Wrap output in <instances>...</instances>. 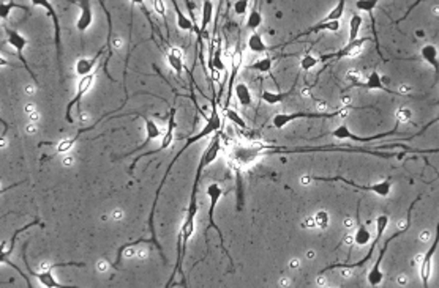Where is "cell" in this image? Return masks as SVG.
Instances as JSON below:
<instances>
[{"mask_svg": "<svg viewBox=\"0 0 439 288\" xmlns=\"http://www.w3.org/2000/svg\"><path fill=\"white\" fill-rule=\"evenodd\" d=\"M210 104H212V112H210L209 117H206V125L203 126V129H201L199 133H196V134L192 136V137H188L186 142L183 143V147H182L179 151H177V154L172 158V161L169 162L168 169H166V172H164V175H163V178H161V183H160V186H158V189H157V192H155V199H153V203H152V211H150V214H149V230H150V239H152V244L160 250V254H161V257H163L164 261H166V257L163 255V247H161V244L158 243V239H157L155 224H153V219H155V211H157L158 197H160V192H161V189H163V186H164V183H166V179H168V176H169V173H171V170H172L174 164L177 162V159H179L180 156H182V154H183L190 147L193 145V143L199 142L201 139H204V137L213 136L215 133H218V131H221V128H223V122H221V117H220V112H218V101H217L215 96H212Z\"/></svg>", "mask_w": 439, "mask_h": 288, "instance_id": "1", "label": "cell"}, {"mask_svg": "<svg viewBox=\"0 0 439 288\" xmlns=\"http://www.w3.org/2000/svg\"><path fill=\"white\" fill-rule=\"evenodd\" d=\"M417 200H420V196H419L416 200H414V202L411 203L409 211H408V218H406V224H405V227H403V229H401L400 232L394 233L392 236H389V238L386 239V241H384V246L381 247V250H379L378 260L374 261V265H373V266H371V269L368 271V283H370L371 286H378V285H381V283H383V280H384V272L381 271V265H383L384 255H386V252H387V249H389L390 243H392L394 239L400 238L403 233H406V232L409 230V227H411V218H412V208H414V203H416Z\"/></svg>", "mask_w": 439, "mask_h": 288, "instance_id": "2", "label": "cell"}, {"mask_svg": "<svg viewBox=\"0 0 439 288\" xmlns=\"http://www.w3.org/2000/svg\"><path fill=\"white\" fill-rule=\"evenodd\" d=\"M387 227H389V216H387V214H379L378 218H376V236H374V239L371 241V246H370L368 254H366L363 258H360L359 261L351 263V265H345V263H337V265H330V266L324 268V269L321 271V274H324L326 271H330V269H337V268H346V269L360 268V266L365 265V263H368L370 258H371L373 254H374V249H376V246H378V243H379V239L383 238V235H384V232H386Z\"/></svg>", "mask_w": 439, "mask_h": 288, "instance_id": "3", "label": "cell"}, {"mask_svg": "<svg viewBox=\"0 0 439 288\" xmlns=\"http://www.w3.org/2000/svg\"><path fill=\"white\" fill-rule=\"evenodd\" d=\"M311 178L316 179V181H341V183L349 184L355 189L373 192V194H376L379 197H390V192H392V179L390 178H386L376 184H359L355 181H351V179H348L345 176H311Z\"/></svg>", "mask_w": 439, "mask_h": 288, "instance_id": "4", "label": "cell"}, {"mask_svg": "<svg viewBox=\"0 0 439 288\" xmlns=\"http://www.w3.org/2000/svg\"><path fill=\"white\" fill-rule=\"evenodd\" d=\"M206 194H207V197H209V200H210V207H209V227H207V230H210V229H215V230H217V233H218V236H220L221 250L229 257V254L226 252V247H224V236H223V232L220 230V227H217L215 221H213V218H215V208H217V205H218V200H220L221 196H223V189H221V186H220L218 183H212V184L207 186ZM229 261H231V265H232V258H231V257H229Z\"/></svg>", "mask_w": 439, "mask_h": 288, "instance_id": "5", "label": "cell"}, {"mask_svg": "<svg viewBox=\"0 0 439 288\" xmlns=\"http://www.w3.org/2000/svg\"><path fill=\"white\" fill-rule=\"evenodd\" d=\"M22 255H24V263H26V268H27L29 274L32 275V277L38 279V280L41 282V285H43V286H47V288L62 286V283H60V282H57V280H55V277L52 275V269H55V268H62V266H78V268H84V266H86L84 263H75V261H68V263H55V265L47 266V268H46L44 271H41V272H35V271H32L30 265L27 263L26 252H24Z\"/></svg>", "mask_w": 439, "mask_h": 288, "instance_id": "6", "label": "cell"}, {"mask_svg": "<svg viewBox=\"0 0 439 288\" xmlns=\"http://www.w3.org/2000/svg\"><path fill=\"white\" fill-rule=\"evenodd\" d=\"M343 111H335V112H292V114H277L272 118V125L277 129H283L289 123L295 122V120H310V118H332L340 115Z\"/></svg>", "mask_w": 439, "mask_h": 288, "instance_id": "7", "label": "cell"}, {"mask_svg": "<svg viewBox=\"0 0 439 288\" xmlns=\"http://www.w3.org/2000/svg\"><path fill=\"white\" fill-rule=\"evenodd\" d=\"M175 114H177V109H175V106H172L171 109H169V120H168V126H166V131H164L163 139H161V145L158 148H155V150L149 151V153H142V154L136 156V158L133 159V162H132V165H130V173H133L136 164L142 158H146V156H149V154H157V153L164 151L166 148L171 147V143L174 142V131H175V126H177V123H175Z\"/></svg>", "mask_w": 439, "mask_h": 288, "instance_id": "8", "label": "cell"}, {"mask_svg": "<svg viewBox=\"0 0 439 288\" xmlns=\"http://www.w3.org/2000/svg\"><path fill=\"white\" fill-rule=\"evenodd\" d=\"M374 38H370V37H363V38H357L354 41H349L345 47H341L340 51L337 52H329V54H324L319 57V63H329V62H334V60H340V58H346V57H355L360 54V49L362 47L371 41Z\"/></svg>", "mask_w": 439, "mask_h": 288, "instance_id": "9", "label": "cell"}, {"mask_svg": "<svg viewBox=\"0 0 439 288\" xmlns=\"http://www.w3.org/2000/svg\"><path fill=\"white\" fill-rule=\"evenodd\" d=\"M4 29H5V33H7V43L13 47V49L16 51V54H18V57H19V60L22 62V65H24V68L27 69V73L30 74V77L35 80V83H38V79H37V76H35V73L33 71L30 69V66L27 65V62H26V58H24V55H22V51L26 49V46H27V38L24 37L22 33H19L18 30H15V29H10L8 26H4Z\"/></svg>", "mask_w": 439, "mask_h": 288, "instance_id": "10", "label": "cell"}, {"mask_svg": "<svg viewBox=\"0 0 439 288\" xmlns=\"http://www.w3.org/2000/svg\"><path fill=\"white\" fill-rule=\"evenodd\" d=\"M242 63H243V51H242V43H240V38L237 37V43H235V47H234V52H232V57H231V74L228 77V93H226V101H224V107H229V103H231V96H232V91H234V85H235V77L237 74H239V71L242 68Z\"/></svg>", "mask_w": 439, "mask_h": 288, "instance_id": "11", "label": "cell"}, {"mask_svg": "<svg viewBox=\"0 0 439 288\" xmlns=\"http://www.w3.org/2000/svg\"><path fill=\"white\" fill-rule=\"evenodd\" d=\"M33 7L43 8L46 11V16H49L54 26V41H55V49H57V60L60 62V54H62V44H60V21H58V15L54 8V5L49 0H30Z\"/></svg>", "mask_w": 439, "mask_h": 288, "instance_id": "12", "label": "cell"}, {"mask_svg": "<svg viewBox=\"0 0 439 288\" xmlns=\"http://www.w3.org/2000/svg\"><path fill=\"white\" fill-rule=\"evenodd\" d=\"M398 133V123H397V126L392 129V131H387V133H381V134H376V136H366V137H362V136H357V134H354L352 131L346 126V125H340L337 129H334L332 131V136H334L335 139H341V140H354V142H362V143H365V142H371V140H378V139H384V137H390V136H394V134H397Z\"/></svg>", "mask_w": 439, "mask_h": 288, "instance_id": "13", "label": "cell"}, {"mask_svg": "<svg viewBox=\"0 0 439 288\" xmlns=\"http://www.w3.org/2000/svg\"><path fill=\"white\" fill-rule=\"evenodd\" d=\"M93 80H95V74H93V73H92V74H89V76H84V77H81V79H79V82H78V87H76V93H75V96H73V100H71V101L67 104V114H65V120H67V122H68L70 125H73V123H75L73 115H71V111H73V107H75V106H79L81 100L84 98V94H86V93L90 90V87H92Z\"/></svg>", "mask_w": 439, "mask_h": 288, "instance_id": "14", "label": "cell"}, {"mask_svg": "<svg viewBox=\"0 0 439 288\" xmlns=\"http://www.w3.org/2000/svg\"><path fill=\"white\" fill-rule=\"evenodd\" d=\"M352 87H362V88H366V90H381V91L389 93V94H395V96H408V98H411V96H412V94H408V93L401 91V90H392V88H387V87L384 85L381 74H379L378 71H371L370 76L366 77L365 82H363V80L354 82V83H352Z\"/></svg>", "mask_w": 439, "mask_h": 288, "instance_id": "15", "label": "cell"}, {"mask_svg": "<svg viewBox=\"0 0 439 288\" xmlns=\"http://www.w3.org/2000/svg\"><path fill=\"white\" fill-rule=\"evenodd\" d=\"M437 246H439V221H437V225H436V235H434L433 243H431L430 249L426 250V254L422 257V261H420V265H419L420 279H422V285L423 286H428V283H430V277H431V260H433V255H434Z\"/></svg>", "mask_w": 439, "mask_h": 288, "instance_id": "16", "label": "cell"}, {"mask_svg": "<svg viewBox=\"0 0 439 288\" xmlns=\"http://www.w3.org/2000/svg\"><path fill=\"white\" fill-rule=\"evenodd\" d=\"M340 27H341L340 21H321V22L315 24L313 27H310V29H306V30L300 32L299 35H295V37H294L291 41L283 43V44H280V46H275V47H274V51H275V49H283V47H286L288 44H292V43H295V41H299L300 38L308 37V35H313V33H318V32H324V30H327V32H338Z\"/></svg>", "mask_w": 439, "mask_h": 288, "instance_id": "17", "label": "cell"}, {"mask_svg": "<svg viewBox=\"0 0 439 288\" xmlns=\"http://www.w3.org/2000/svg\"><path fill=\"white\" fill-rule=\"evenodd\" d=\"M138 117H141L142 120H144V123H146V139H144V142L141 143V145H138V147H136V148H133L132 151H128L127 154H123V158H127V156L133 154V153H138V151H141L142 148H146V145H147L149 142L155 140V139L161 137V134H164L163 131H161V128H160V125L155 122V120L149 118V117H147V115H144V114H138Z\"/></svg>", "mask_w": 439, "mask_h": 288, "instance_id": "18", "label": "cell"}, {"mask_svg": "<svg viewBox=\"0 0 439 288\" xmlns=\"http://www.w3.org/2000/svg\"><path fill=\"white\" fill-rule=\"evenodd\" d=\"M81 8L79 11V18L76 21V29L81 32V33H86L92 22H93V13H92V5H90V0H79V2H76Z\"/></svg>", "mask_w": 439, "mask_h": 288, "instance_id": "19", "label": "cell"}, {"mask_svg": "<svg viewBox=\"0 0 439 288\" xmlns=\"http://www.w3.org/2000/svg\"><path fill=\"white\" fill-rule=\"evenodd\" d=\"M103 52H104V49H101V51H98V54L97 55H93V57H81L78 62H76V66H75V71H76V76H79V77H84V76H89V74H92V71H93V68L97 66V62L100 60V57L103 55Z\"/></svg>", "mask_w": 439, "mask_h": 288, "instance_id": "20", "label": "cell"}, {"mask_svg": "<svg viewBox=\"0 0 439 288\" xmlns=\"http://www.w3.org/2000/svg\"><path fill=\"white\" fill-rule=\"evenodd\" d=\"M166 58H168V63H169V68L174 71V73L177 76L182 74V71L185 69V65H183V54H182V49L180 47H169L168 49V54H166Z\"/></svg>", "mask_w": 439, "mask_h": 288, "instance_id": "21", "label": "cell"}, {"mask_svg": "<svg viewBox=\"0 0 439 288\" xmlns=\"http://www.w3.org/2000/svg\"><path fill=\"white\" fill-rule=\"evenodd\" d=\"M420 55L426 63L433 66L436 79H437L439 77V51H437V47L434 44H430V43L425 44L420 49Z\"/></svg>", "mask_w": 439, "mask_h": 288, "instance_id": "22", "label": "cell"}, {"mask_svg": "<svg viewBox=\"0 0 439 288\" xmlns=\"http://www.w3.org/2000/svg\"><path fill=\"white\" fill-rule=\"evenodd\" d=\"M295 90V82L294 85L288 90V91H270V90H263V93H261V100H263L266 104L269 106H275V104H280L283 103L284 100H288L289 96L294 93Z\"/></svg>", "mask_w": 439, "mask_h": 288, "instance_id": "23", "label": "cell"}, {"mask_svg": "<svg viewBox=\"0 0 439 288\" xmlns=\"http://www.w3.org/2000/svg\"><path fill=\"white\" fill-rule=\"evenodd\" d=\"M234 93L237 96V101L242 107H252L253 106V94L250 91V87L245 82H237L234 85Z\"/></svg>", "mask_w": 439, "mask_h": 288, "instance_id": "24", "label": "cell"}, {"mask_svg": "<svg viewBox=\"0 0 439 288\" xmlns=\"http://www.w3.org/2000/svg\"><path fill=\"white\" fill-rule=\"evenodd\" d=\"M248 49L255 54H266V52L274 51V47L266 44L263 35H259L258 32H253L250 37H248Z\"/></svg>", "mask_w": 439, "mask_h": 288, "instance_id": "25", "label": "cell"}, {"mask_svg": "<svg viewBox=\"0 0 439 288\" xmlns=\"http://www.w3.org/2000/svg\"><path fill=\"white\" fill-rule=\"evenodd\" d=\"M172 8L175 11V19H177V27L183 32H195V24L192 21V18H188L183 11L180 10V7L177 5V0H171Z\"/></svg>", "mask_w": 439, "mask_h": 288, "instance_id": "26", "label": "cell"}, {"mask_svg": "<svg viewBox=\"0 0 439 288\" xmlns=\"http://www.w3.org/2000/svg\"><path fill=\"white\" fill-rule=\"evenodd\" d=\"M207 68L212 71V73H223V71H226V65H224L223 62V57H221V41L217 40V44H215V51H213V55H212V60H209L207 62Z\"/></svg>", "mask_w": 439, "mask_h": 288, "instance_id": "27", "label": "cell"}, {"mask_svg": "<svg viewBox=\"0 0 439 288\" xmlns=\"http://www.w3.org/2000/svg\"><path fill=\"white\" fill-rule=\"evenodd\" d=\"M261 26H263V15H261V11H259V2L256 0L253 10L250 11V15H248V18H246V27L252 32H256Z\"/></svg>", "mask_w": 439, "mask_h": 288, "instance_id": "28", "label": "cell"}, {"mask_svg": "<svg viewBox=\"0 0 439 288\" xmlns=\"http://www.w3.org/2000/svg\"><path fill=\"white\" fill-rule=\"evenodd\" d=\"M401 148L403 151H408V153H419V154H433V153H439V147L437 148H412L408 147L405 143H384V145L379 147V150H384V148Z\"/></svg>", "mask_w": 439, "mask_h": 288, "instance_id": "29", "label": "cell"}, {"mask_svg": "<svg viewBox=\"0 0 439 288\" xmlns=\"http://www.w3.org/2000/svg\"><path fill=\"white\" fill-rule=\"evenodd\" d=\"M275 58L274 57H264V58H259L256 60L255 63L248 65L246 69H252V71H258V73H272V66H274Z\"/></svg>", "mask_w": 439, "mask_h": 288, "instance_id": "30", "label": "cell"}, {"mask_svg": "<svg viewBox=\"0 0 439 288\" xmlns=\"http://www.w3.org/2000/svg\"><path fill=\"white\" fill-rule=\"evenodd\" d=\"M352 239H354L355 244L362 246V247L368 244L371 241V233L368 230V227H366L365 224H359V227H357V230H355Z\"/></svg>", "mask_w": 439, "mask_h": 288, "instance_id": "31", "label": "cell"}, {"mask_svg": "<svg viewBox=\"0 0 439 288\" xmlns=\"http://www.w3.org/2000/svg\"><path fill=\"white\" fill-rule=\"evenodd\" d=\"M212 18H213V2H212V0H204V2H203V16H201L199 30H207L209 24L212 22Z\"/></svg>", "mask_w": 439, "mask_h": 288, "instance_id": "32", "label": "cell"}, {"mask_svg": "<svg viewBox=\"0 0 439 288\" xmlns=\"http://www.w3.org/2000/svg\"><path fill=\"white\" fill-rule=\"evenodd\" d=\"M363 26V19L360 15H352L349 21V41H354L359 38L360 29Z\"/></svg>", "mask_w": 439, "mask_h": 288, "instance_id": "33", "label": "cell"}, {"mask_svg": "<svg viewBox=\"0 0 439 288\" xmlns=\"http://www.w3.org/2000/svg\"><path fill=\"white\" fill-rule=\"evenodd\" d=\"M38 224V221L35 219V221H32L30 224H27L26 227H22V229H19V230H16L15 233H13V236H11V239H10V247L8 249H2V254H0V260L2 258H7V255L8 254H11V252H13V247H15V243H16V239H18V236L22 233V232H26L27 229H30V227H33V225H37Z\"/></svg>", "mask_w": 439, "mask_h": 288, "instance_id": "34", "label": "cell"}, {"mask_svg": "<svg viewBox=\"0 0 439 288\" xmlns=\"http://www.w3.org/2000/svg\"><path fill=\"white\" fill-rule=\"evenodd\" d=\"M142 243H152V239H144V238H141V239H136V241H133V243H125L123 246H120V247H118V250H117V258H115V261H114L112 268H114V269H118V265H120V263H122L123 250H127L128 247H132V246L142 244Z\"/></svg>", "mask_w": 439, "mask_h": 288, "instance_id": "35", "label": "cell"}, {"mask_svg": "<svg viewBox=\"0 0 439 288\" xmlns=\"http://www.w3.org/2000/svg\"><path fill=\"white\" fill-rule=\"evenodd\" d=\"M224 115H226V118L229 120L231 123H234L235 126H239V128H242V129H246L248 126H246V122L245 120L239 115V112H235V111H232V109H229V107H224Z\"/></svg>", "mask_w": 439, "mask_h": 288, "instance_id": "36", "label": "cell"}, {"mask_svg": "<svg viewBox=\"0 0 439 288\" xmlns=\"http://www.w3.org/2000/svg\"><path fill=\"white\" fill-rule=\"evenodd\" d=\"M13 8H19V10H24V11H29L24 5H18V4L13 2V0H10V2H4L2 5H0V16H2V19H7Z\"/></svg>", "mask_w": 439, "mask_h": 288, "instance_id": "37", "label": "cell"}, {"mask_svg": "<svg viewBox=\"0 0 439 288\" xmlns=\"http://www.w3.org/2000/svg\"><path fill=\"white\" fill-rule=\"evenodd\" d=\"M378 2L379 0H357V2H355V8H357L359 11H365V13L371 15L378 5Z\"/></svg>", "mask_w": 439, "mask_h": 288, "instance_id": "38", "label": "cell"}, {"mask_svg": "<svg viewBox=\"0 0 439 288\" xmlns=\"http://www.w3.org/2000/svg\"><path fill=\"white\" fill-rule=\"evenodd\" d=\"M318 63H319V58L313 57L311 54H306V55H303L302 60H300V68H302L303 71H310V69H313Z\"/></svg>", "mask_w": 439, "mask_h": 288, "instance_id": "39", "label": "cell"}, {"mask_svg": "<svg viewBox=\"0 0 439 288\" xmlns=\"http://www.w3.org/2000/svg\"><path fill=\"white\" fill-rule=\"evenodd\" d=\"M153 8H155L157 13L163 18L164 29H166V32H168V21H166V7H164V2H163V0H153ZM168 35H169V32H168Z\"/></svg>", "mask_w": 439, "mask_h": 288, "instance_id": "40", "label": "cell"}, {"mask_svg": "<svg viewBox=\"0 0 439 288\" xmlns=\"http://www.w3.org/2000/svg\"><path fill=\"white\" fill-rule=\"evenodd\" d=\"M98 2H100L101 8H103V11H104V15H106V21H108V47L111 49V33H112V19H111V13H109V10L106 8V5H104L103 0H98Z\"/></svg>", "mask_w": 439, "mask_h": 288, "instance_id": "41", "label": "cell"}, {"mask_svg": "<svg viewBox=\"0 0 439 288\" xmlns=\"http://www.w3.org/2000/svg\"><path fill=\"white\" fill-rule=\"evenodd\" d=\"M132 4H133V5H138V7L141 8V11H142V13H144V16L147 18L149 24L152 26V29L155 30V24H153V21H152V18H150V11H149L147 7H146V0H132Z\"/></svg>", "mask_w": 439, "mask_h": 288, "instance_id": "42", "label": "cell"}, {"mask_svg": "<svg viewBox=\"0 0 439 288\" xmlns=\"http://www.w3.org/2000/svg\"><path fill=\"white\" fill-rule=\"evenodd\" d=\"M315 224L319 227V229H326V227L329 225V214L326 211H319L315 216Z\"/></svg>", "mask_w": 439, "mask_h": 288, "instance_id": "43", "label": "cell"}, {"mask_svg": "<svg viewBox=\"0 0 439 288\" xmlns=\"http://www.w3.org/2000/svg\"><path fill=\"white\" fill-rule=\"evenodd\" d=\"M248 4H250V0H235V4H234L235 15L243 16L246 13V10H248Z\"/></svg>", "mask_w": 439, "mask_h": 288, "instance_id": "44", "label": "cell"}, {"mask_svg": "<svg viewBox=\"0 0 439 288\" xmlns=\"http://www.w3.org/2000/svg\"><path fill=\"white\" fill-rule=\"evenodd\" d=\"M436 123H439V115H437L436 118H433V120H431V122H428V123H426V125H425V126H423V128H422V129L419 131V133H416V134H412V136H409V137H408L406 140H412V139H416V137H419V136L425 134V133H426V129H428V128H431V126H433V125H436Z\"/></svg>", "mask_w": 439, "mask_h": 288, "instance_id": "45", "label": "cell"}, {"mask_svg": "<svg viewBox=\"0 0 439 288\" xmlns=\"http://www.w3.org/2000/svg\"><path fill=\"white\" fill-rule=\"evenodd\" d=\"M409 118H411V112H409V109H400V111L397 112V120H398V123H400V122H408Z\"/></svg>", "mask_w": 439, "mask_h": 288, "instance_id": "46", "label": "cell"}, {"mask_svg": "<svg viewBox=\"0 0 439 288\" xmlns=\"http://www.w3.org/2000/svg\"><path fill=\"white\" fill-rule=\"evenodd\" d=\"M422 2H423V0H416V2H414V4H412V5H411L409 8H408V11H406V13H405V16H401V18H400L398 21H395V24H398V22H401V21H405V19H406V18H408V16L411 15V13H412V10H414V8H416V7H419V5H420Z\"/></svg>", "mask_w": 439, "mask_h": 288, "instance_id": "47", "label": "cell"}, {"mask_svg": "<svg viewBox=\"0 0 439 288\" xmlns=\"http://www.w3.org/2000/svg\"><path fill=\"white\" fill-rule=\"evenodd\" d=\"M437 178H439V173H437V176H436V179H437Z\"/></svg>", "mask_w": 439, "mask_h": 288, "instance_id": "48", "label": "cell"}]
</instances>
